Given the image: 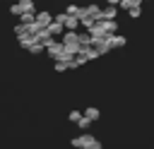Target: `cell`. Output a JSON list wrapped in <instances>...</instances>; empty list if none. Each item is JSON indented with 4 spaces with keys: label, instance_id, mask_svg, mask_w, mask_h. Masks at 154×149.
<instances>
[{
    "label": "cell",
    "instance_id": "obj_1",
    "mask_svg": "<svg viewBox=\"0 0 154 149\" xmlns=\"http://www.w3.org/2000/svg\"><path fill=\"white\" fill-rule=\"evenodd\" d=\"M72 144L75 147H82V149H101V142L96 137H91V135H82V137L72 139Z\"/></svg>",
    "mask_w": 154,
    "mask_h": 149
},
{
    "label": "cell",
    "instance_id": "obj_2",
    "mask_svg": "<svg viewBox=\"0 0 154 149\" xmlns=\"http://www.w3.org/2000/svg\"><path fill=\"white\" fill-rule=\"evenodd\" d=\"M108 41H111V48H123V46L128 43V38H125L123 34H113V36H108Z\"/></svg>",
    "mask_w": 154,
    "mask_h": 149
},
{
    "label": "cell",
    "instance_id": "obj_4",
    "mask_svg": "<svg viewBox=\"0 0 154 149\" xmlns=\"http://www.w3.org/2000/svg\"><path fill=\"white\" fill-rule=\"evenodd\" d=\"M99 115H101V113H99V108H94V106H89V108L84 111V118H89L91 123H94V120H99Z\"/></svg>",
    "mask_w": 154,
    "mask_h": 149
},
{
    "label": "cell",
    "instance_id": "obj_6",
    "mask_svg": "<svg viewBox=\"0 0 154 149\" xmlns=\"http://www.w3.org/2000/svg\"><path fill=\"white\" fill-rule=\"evenodd\" d=\"M142 2H149V0H142Z\"/></svg>",
    "mask_w": 154,
    "mask_h": 149
},
{
    "label": "cell",
    "instance_id": "obj_3",
    "mask_svg": "<svg viewBox=\"0 0 154 149\" xmlns=\"http://www.w3.org/2000/svg\"><path fill=\"white\" fill-rule=\"evenodd\" d=\"M116 17H118V7L116 5H108V7L101 10V19H116Z\"/></svg>",
    "mask_w": 154,
    "mask_h": 149
},
{
    "label": "cell",
    "instance_id": "obj_5",
    "mask_svg": "<svg viewBox=\"0 0 154 149\" xmlns=\"http://www.w3.org/2000/svg\"><path fill=\"white\" fill-rule=\"evenodd\" d=\"M128 14H130V19H137V17L142 14V5H140V7H132V10L128 12Z\"/></svg>",
    "mask_w": 154,
    "mask_h": 149
}]
</instances>
